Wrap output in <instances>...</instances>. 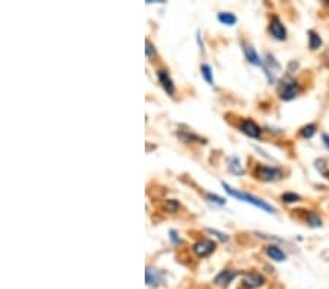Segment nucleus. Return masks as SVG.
<instances>
[{"label": "nucleus", "mask_w": 329, "mask_h": 289, "mask_svg": "<svg viewBox=\"0 0 329 289\" xmlns=\"http://www.w3.org/2000/svg\"><path fill=\"white\" fill-rule=\"evenodd\" d=\"M307 35H309V48L310 50H317L319 47L322 46V38L316 31L310 30L307 32Z\"/></svg>", "instance_id": "15"}, {"label": "nucleus", "mask_w": 329, "mask_h": 289, "mask_svg": "<svg viewBox=\"0 0 329 289\" xmlns=\"http://www.w3.org/2000/svg\"><path fill=\"white\" fill-rule=\"evenodd\" d=\"M322 142H323V145L326 146V149L329 151V135L328 133H323V135H322Z\"/></svg>", "instance_id": "26"}, {"label": "nucleus", "mask_w": 329, "mask_h": 289, "mask_svg": "<svg viewBox=\"0 0 329 289\" xmlns=\"http://www.w3.org/2000/svg\"><path fill=\"white\" fill-rule=\"evenodd\" d=\"M316 132H317V127H316V124L313 123H310V124H306V126H303L301 129H300V136L304 137V139H310V137H313L316 135Z\"/></svg>", "instance_id": "17"}, {"label": "nucleus", "mask_w": 329, "mask_h": 289, "mask_svg": "<svg viewBox=\"0 0 329 289\" xmlns=\"http://www.w3.org/2000/svg\"><path fill=\"white\" fill-rule=\"evenodd\" d=\"M223 185V188H224L225 191L230 195V196H233V198H236L237 200H241V202H246V203H250V205H253L254 208H257V209H260V211H264V212L267 213H275V208L270 205L268 202H265V200H262L260 198H257V196H253V195H250V193H244V191H240L237 188H233L230 184L227 183H221Z\"/></svg>", "instance_id": "1"}, {"label": "nucleus", "mask_w": 329, "mask_h": 289, "mask_svg": "<svg viewBox=\"0 0 329 289\" xmlns=\"http://www.w3.org/2000/svg\"><path fill=\"white\" fill-rule=\"evenodd\" d=\"M243 282H244V285H247L250 288H259V286H262L265 283V277L262 274L252 272V273H249L244 277Z\"/></svg>", "instance_id": "12"}, {"label": "nucleus", "mask_w": 329, "mask_h": 289, "mask_svg": "<svg viewBox=\"0 0 329 289\" xmlns=\"http://www.w3.org/2000/svg\"><path fill=\"white\" fill-rule=\"evenodd\" d=\"M201 73H202V77L207 80L208 85H214V73H212V69H211L210 64L204 63L201 66Z\"/></svg>", "instance_id": "19"}, {"label": "nucleus", "mask_w": 329, "mask_h": 289, "mask_svg": "<svg viewBox=\"0 0 329 289\" xmlns=\"http://www.w3.org/2000/svg\"><path fill=\"white\" fill-rule=\"evenodd\" d=\"M177 137H179L181 142H186V143H189V142L207 143V140H205L204 137L198 136V135H194V133L189 132V130H179V132H177Z\"/></svg>", "instance_id": "13"}, {"label": "nucleus", "mask_w": 329, "mask_h": 289, "mask_svg": "<svg viewBox=\"0 0 329 289\" xmlns=\"http://www.w3.org/2000/svg\"><path fill=\"white\" fill-rule=\"evenodd\" d=\"M239 129L243 135L252 137V139H259L260 135H262V129L253 120H250V119H246V120H243V122L240 123Z\"/></svg>", "instance_id": "6"}, {"label": "nucleus", "mask_w": 329, "mask_h": 289, "mask_svg": "<svg viewBox=\"0 0 329 289\" xmlns=\"http://www.w3.org/2000/svg\"><path fill=\"white\" fill-rule=\"evenodd\" d=\"M170 240H171V243L173 244L181 243V241H180V237L177 235V232H176L174 229H171V231H170Z\"/></svg>", "instance_id": "25"}, {"label": "nucleus", "mask_w": 329, "mask_h": 289, "mask_svg": "<svg viewBox=\"0 0 329 289\" xmlns=\"http://www.w3.org/2000/svg\"><path fill=\"white\" fill-rule=\"evenodd\" d=\"M179 203L176 202V200H167V203H165V209L168 211V212H176L177 209H179Z\"/></svg>", "instance_id": "24"}, {"label": "nucleus", "mask_w": 329, "mask_h": 289, "mask_svg": "<svg viewBox=\"0 0 329 289\" xmlns=\"http://www.w3.org/2000/svg\"><path fill=\"white\" fill-rule=\"evenodd\" d=\"M243 51H244V57H246V60L249 61L250 64H254V66H264V60L260 59V56L256 53V50H254L253 47L249 46V44H246V46L243 47Z\"/></svg>", "instance_id": "10"}, {"label": "nucleus", "mask_w": 329, "mask_h": 289, "mask_svg": "<svg viewBox=\"0 0 329 289\" xmlns=\"http://www.w3.org/2000/svg\"><path fill=\"white\" fill-rule=\"evenodd\" d=\"M207 199H208L210 202H212V203L220 205V206H224L225 205V199L218 196V195H214V193H208V195H207Z\"/></svg>", "instance_id": "22"}, {"label": "nucleus", "mask_w": 329, "mask_h": 289, "mask_svg": "<svg viewBox=\"0 0 329 289\" xmlns=\"http://www.w3.org/2000/svg\"><path fill=\"white\" fill-rule=\"evenodd\" d=\"M208 232H211V234H214L217 238H220L223 243H225V241H228V235L227 234H224V232H221V231H218V229H212L210 228L208 229Z\"/></svg>", "instance_id": "23"}, {"label": "nucleus", "mask_w": 329, "mask_h": 289, "mask_svg": "<svg viewBox=\"0 0 329 289\" xmlns=\"http://www.w3.org/2000/svg\"><path fill=\"white\" fill-rule=\"evenodd\" d=\"M277 92H278L280 100H283V101H291V100H294L300 93L299 82L290 76L283 77V79L278 82Z\"/></svg>", "instance_id": "2"}, {"label": "nucleus", "mask_w": 329, "mask_h": 289, "mask_svg": "<svg viewBox=\"0 0 329 289\" xmlns=\"http://www.w3.org/2000/svg\"><path fill=\"white\" fill-rule=\"evenodd\" d=\"M228 169H230V172H233L236 175H243L244 174V169H243L241 164H240V159L236 158V156H231L228 159Z\"/></svg>", "instance_id": "14"}, {"label": "nucleus", "mask_w": 329, "mask_h": 289, "mask_svg": "<svg viewBox=\"0 0 329 289\" xmlns=\"http://www.w3.org/2000/svg\"><path fill=\"white\" fill-rule=\"evenodd\" d=\"M218 21L221 24H224V25L231 27V25H234L237 22V16L230 14V12H221V14H218Z\"/></svg>", "instance_id": "18"}, {"label": "nucleus", "mask_w": 329, "mask_h": 289, "mask_svg": "<svg viewBox=\"0 0 329 289\" xmlns=\"http://www.w3.org/2000/svg\"><path fill=\"white\" fill-rule=\"evenodd\" d=\"M157 77L161 83V86L164 88V91L168 93V95H174L176 92V86H174V82L173 79L170 76V73L167 70H158L157 72Z\"/></svg>", "instance_id": "9"}, {"label": "nucleus", "mask_w": 329, "mask_h": 289, "mask_svg": "<svg viewBox=\"0 0 329 289\" xmlns=\"http://www.w3.org/2000/svg\"><path fill=\"white\" fill-rule=\"evenodd\" d=\"M145 44H147V48H145V54H147V57H148V59L155 57V56H157V50H155V46L151 43L150 40H147V41H145Z\"/></svg>", "instance_id": "21"}, {"label": "nucleus", "mask_w": 329, "mask_h": 289, "mask_svg": "<svg viewBox=\"0 0 329 289\" xmlns=\"http://www.w3.org/2000/svg\"><path fill=\"white\" fill-rule=\"evenodd\" d=\"M239 274L237 270H233V269H225L221 270L220 273L215 276L214 279V283L218 285V286H228L230 282H233V279Z\"/></svg>", "instance_id": "8"}, {"label": "nucleus", "mask_w": 329, "mask_h": 289, "mask_svg": "<svg viewBox=\"0 0 329 289\" xmlns=\"http://www.w3.org/2000/svg\"><path fill=\"white\" fill-rule=\"evenodd\" d=\"M265 253H267V256L272 259L274 261H284L287 259V256H285V253L278 247V245H274V244H271L268 245L267 248H265Z\"/></svg>", "instance_id": "11"}, {"label": "nucleus", "mask_w": 329, "mask_h": 289, "mask_svg": "<svg viewBox=\"0 0 329 289\" xmlns=\"http://www.w3.org/2000/svg\"><path fill=\"white\" fill-rule=\"evenodd\" d=\"M268 30H270L271 35H272L275 40H278V41H284L285 38H287V30H285L284 24L281 22V19L277 15H274L271 18Z\"/></svg>", "instance_id": "4"}, {"label": "nucleus", "mask_w": 329, "mask_h": 289, "mask_svg": "<svg viewBox=\"0 0 329 289\" xmlns=\"http://www.w3.org/2000/svg\"><path fill=\"white\" fill-rule=\"evenodd\" d=\"M254 177L260 181L272 183L283 178V171L278 167H268V165H257L254 168Z\"/></svg>", "instance_id": "3"}, {"label": "nucleus", "mask_w": 329, "mask_h": 289, "mask_svg": "<svg viewBox=\"0 0 329 289\" xmlns=\"http://www.w3.org/2000/svg\"><path fill=\"white\" fill-rule=\"evenodd\" d=\"M300 196L299 195H296V193H291V191H288V193H284L283 196H281V200L284 202V203H296V202H300Z\"/></svg>", "instance_id": "20"}, {"label": "nucleus", "mask_w": 329, "mask_h": 289, "mask_svg": "<svg viewBox=\"0 0 329 289\" xmlns=\"http://www.w3.org/2000/svg\"><path fill=\"white\" fill-rule=\"evenodd\" d=\"M145 280H147V285H150V286H160V285H163V282H164V273H163L161 270H157V269H152V267H147Z\"/></svg>", "instance_id": "7"}, {"label": "nucleus", "mask_w": 329, "mask_h": 289, "mask_svg": "<svg viewBox=\"0 0 329 289\" xmlns=\"http://www.w3.org/2000/svg\"><path fill=\"white\" fill-rule=\"evenodd\" d=\"M306 222L309 227L312 228H320L322 227V219L319 218V215L316 212H307L306 215Z\"/></svg>", "instance_id": "16"}, {"label": "nucleus", "mask_w": 329, "mask_h": 289, "mask_svg": "<svg viewBox=\"0 0 329 289\" xmlns=\"http://www.w3.org/2000/svg\"><path fill=\"white\" fill-rule=\"evenodd\" d=\"M215 248H217V244L214 243L212 240H208V238H204V240L198 241L193 245V251L198 257H207V256H210L211 253L215 251Z\"/></svg>", "instance_id": "5"}]
</instances>
